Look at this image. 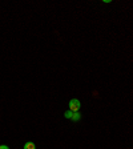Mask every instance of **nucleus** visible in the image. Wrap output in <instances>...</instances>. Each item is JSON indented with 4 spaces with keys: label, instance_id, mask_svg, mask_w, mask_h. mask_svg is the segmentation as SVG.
Returning a JSON list of instances; mask_svg holds the SVG:
<instances>
[{
    "label": "nucleus",
    "instance_id": "5",
    "mask_svg": "<svg viewBox=\"0 0 133 149\" xmlns=\"http://www.w3.org/2000/svg\"><path fill=\"white\" fill-rule=\"evenodd\" d=\"M0 149H9L7 145H0Z\"/></svg>",
    "mask_w": 133,
    "mask_h": 149
},
{
    "label": "nucleus",
    "instance_id": "1",
    "mask_svg": "<svg viewBox=\"0 0 133 149\" xmlns=\"http://www.w3.org/2000/svg\"><path fill=\"white\" fill-rule=\"evenodd\" d=\"M80 107H81V104H80V101H79L77 99H72L71 101H69V111H72V112H79Z\"/></svg>",
    "mask_w": 133,
    "mask_h": 149
},
{
    "label": "nucleus",
    "instance_id": "2",
    "mask_svg": "<svg viewBox=\"0 0 133 149\" xmlns=\"http://www.w3.org/2000/svg\"><path fill=\"white\" fill-rule=\"evenodd\" d=\"M24 149H36V145L33 143H31V141H28V143L24 144Z\"/></svg>",
    "mask_w": 133,
    "mask_h": 149
},
{
    "label": "nucleus",
    "instance_id": "4",
    "mask_svg": "<svg viewBox=\"0 0 133 149\" xmlns=\"http://www.w3.org/2000/svg\"><path fill=\"white\" fill-rule=\"evenodd\" d=\"M72 116H73V112H72V111H67L64 113V117L65 118H71V120H72Z\"/></svg>",
    "mask_w": 133,
    "mask_h": 149
},
{
    "label": "nucleus",
    "instance_id": "3",
    "mask_svg": "<svg viewBox=\"0 0 133 149\" xmlns=\"http://www.w3.org/2000/svg\"><path fill=\"white\" fill-rule=\"evenodd\" d=\"M81 118V115L79 113V112H73V116H72V120L73 121H79Z\"/></svg>",
    "mask_w": 133,
    "mask_h": 149
}]
</instances>
